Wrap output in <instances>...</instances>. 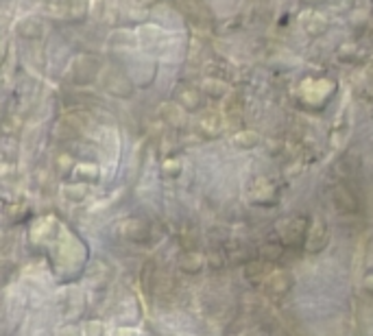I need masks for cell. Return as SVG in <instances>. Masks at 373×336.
<instances>
[{
	"label": "cell",
	"instance_id": "1",
	"mask_svg": "<svg viewBox=\"0 0 373 336\" xmlns=\"http://www.w3.org/2000/svg\"><path fill=\"white\" fill-rule=\"evenodd\" d=\"M105 88H107L109 94H114L118 98H129L131 94H133V83L129 81L127 77L122 75V72H118V70H111L107 77H105Z\"/></svg>",
	"mask_w": 373,
	"mask_h": 336
},
{
	"label": "cell",
	"instance_id": "2",
	"mask_svg": "<svg viewBox=\"0 0 373 336\" xmlns=\"http://www.w3.org/2000/svg\"><path fill=\"white\" fill-rule=\"evenodd\" d=\"M334 203H336L338 210H343V212H356V199L351 196V192L343 186H336L334 188Z\"/></svg>",
	"mask_w": 373,
	"mask_h": 336
},
{
	"label": "cell",
	"instance_id": "3",
	"mask_svg": "<svg viewBox=\"0 0 373 336\" xmlns=\"http://www.w3.org/2000/svg\"><path fill=\"white\" fill-rule=\"evenodd\" d=\"M122 236L127 240H142L144 236H146V225L140 223L137 219H129L122 227Z\"/></svg>",
	"mask_w": 373,
	"mask_h": 336
},
{
	"label": "cell",
	"instance_id": "4",
	"mask_svg": "<svg viewBox=\"0 0 373 336\" xmlns=\"http://www.w3.org/2000/svg\"><path fill=\"white\" fill-rule=\"evenodd\" d=\"M177 105H181V107H186V109H196L201 105V92L192 90V88L181 90L179 96H177Z\"/></svg>",
	"mask_w": 373,
	"mask_h": 336
},
{
	"label": "cell",
	"instance_id": "5",
	"mask_svg": "<svg viewBox=\"0 0 373 336\" xmlns=\"http://www.w3.org/2000/svg\"><path fill=\"white\" fill-rule=\"evenodd\" d=\"M290 286H292V280L288 278L286 273H271V275H268V282H266L268 291H273V293H286Z\"/></svg>",
	"mask_w": 373,
	"mask_h": 336
},
{
	"label": "cell",
	"instance_id": "6",
	"mask_svg": "<svg viewBox=\"0 0 373 336\" xmlns=\"http://www.w3.org/2000/svg\"><path fill=\"white\" fill-rule=\"evenodd\" d=\"M162 116L166 118V120H168L170 124H175L177 129L186 124V116H183V111L179 109V105H175V103L164 105V107H162Z\"/></svg>",
	"mask_w": 373,
	"mask_h": 336
},
{
	"label": "cell",
	"instance_id": "7",
	"mask_svg": "<svg viewBox=\"0 0 373 336\" xmlns=\"http://www.w3.org/2000/svg\"><path fill=\"white\" fill-rule=\"evenodd\" d=\"M179 266H181L183 273H199L203 268V258H201V255H196V253H188V255H183V258H181Z\"/></svg>",
	"mask_w": 373,
	"mask_h": 336
},
{
	"label": "cell",
	"instance_id": "8",
	"mask_svg": "<svg viewBox=\"0 0 373 336\" xmlns=\"http://www.w3.org/2000/svg\"><path fill=\"white\" fill-rule=\"evenodd\" d=\"M258 142H260V138L255 136V131H240V133H236V138H234V144L240 149H251Z\"/></svg>",
	"mask_w": 373,
	"mask_h": 336
},
{
	"label": "cell",
	"instance_id": "9",
	"mask_svg": "<svg viewBox=\"0 0 373 336\" xmlns=\"http://www.w3.org/2000/svg\"><path fill=\"white\" fill-rule=\"evenodd\" d=\"M77 177L83 181H96L98 179V168L94 164H81V166L77 168Z\"/></svg>",
	"mask_w": 373,
	"mask_h": 336
},
{
	"label": "cell",
	"instance_id": "10",
	"mask_svg": "<svg viewBox=\"0 0 373 336\" xmlns=\"http://www.w3.org/2000/svg\"><path fill=\"white\" fill-rule=\"evenodd\" d=\"M179 173H181V162H179V160L170 157V160L164 162V166H162V175H164V177L173 179V177H179Z\"/></svg>",
	"mask_w": 373,
	"mask_h": 336
},
{
	"label": "cell",
	"instance_id": "11",
	"mask_svg": "<svg viewBox=\"0 0 373 336\" xmlns=\"http://www.w3.org/2000/svg\"><path fill=\"white\" fill-rule=\"evenodd\" d=\"M203 92L209 94V98H220L227 92V88L220 81H207L205 85H203Z\"/></svg>",
	"mask_w": 373,
	"mask_h": 336
},
{
	"label": "cell",
	"instance_id": "12",
	"mask_svg": "<svg viewBox=\"0 0 373 336\" xmlns=\"http://www.w3.org/2000/svg\"><path fill=\"white\" fill-rule=\"evenodd\" d=\"M262 253H264L266 258L275 260V258H279V253H281V245L279 242H268V245L262 247Z\"/></svg>",
	"mask_w": 373,
	"mask_h": 336
},
{
	"label": "cell",
	"instance_id": "13",
	"mask_svg": "<svg viewBox=\"0 0 373 336\" xmlns=\"http://www.w3.org/2000/svg\"><path fill=\"white\" fill-rule=\"evenodd\" d=\"M65 194H68L70 196V199H83V196H85V188H81V190H77V186H70L68 190H65Z\"/></svg>",
	"mask_w": 373,
	"mask_h": 336
},
{
	"label": "cell",
	"instance_id": "14",
	"mask_svg": "<svg viewBox=\"0 0 373 336\" xmlns=\"http://www.w3.org/2000/svg\"><path fill=\"white\" fill-rule=\"evenodd\" d=\"M59 336H81V332H79L74 325H70V327H65V330H61Z\"/></svg>",
	"mask_w": 373,
	"mask_h": 336
},
{
	"label": "cell",
	"instance_id": "15",
	"mask_svg": "<svg viewBox=\"0 0 373 336\" xmlns=\"http://www.w3.org/2000/svg\"><path fill=\"white\" fill-rule=\"evenodd\" d=\"M364 288L373 295V271H371V273H366V278H364Z\"/></svg>",
	"mask_w": 373,
	"mask_h": 336
}]
</instances>
